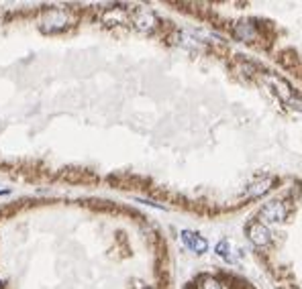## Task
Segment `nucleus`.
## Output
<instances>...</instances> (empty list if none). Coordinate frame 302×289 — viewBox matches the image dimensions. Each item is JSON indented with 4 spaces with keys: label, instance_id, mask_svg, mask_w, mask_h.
<instances>
[{
    "label": "nucleus",
    "instance_id": "f257e3e1",
    "mask_svg": "<svg viewBox=\"0 0 302 289\" xmlns=\"http://www.w3.org/2000/svg\"><path fill=\"white\" fill-rule=\"evenodd\" d=\"M259 216H261L263 220L272 222V224H280V222L286 220V216H288V208H286L284 202H278V200H276V202L265 204V206L261 208Z\"/></svg>",
    "mask_w": 302,
    "mask_h": 289
},
{
    "label": "nucleus",
    "instance_id": "f03ea898",
    "mask_svg": "<svg viewBox=\"0 0 302 289\" xmlns=\"http://www.w3.org/2000/svg\"><path fill=\"white\" fill-rule=\"evenodd\" d=\"M247 236H249V240H251L253 244H257V246H265V244L270 242V238H272L270 230H268L261 222H251V224L247 226Z\"/></svg>",
    "mask_w": 302,
    "mask_h": 289
},
{
    "label": "nucleus",
    "instance_id": "7ed1b4c3",
    "mask_svg": "<svg viewBox=\"0 0 302 289\" xmlns=\"http://www.w3.org/2000/svg\"><path fill=\"white\" fill-rule=\"evenodd\" d=\"M182 242H184L192 253H196V255H202V253H206V248H208L204 236H200V234H196V232H192V230L182 232Z\"/></svg>",
    "mask_w": 302,
    "mask_h": 289
},
{
    "label": "nucleus",
    "instance_id": "20e7f679",
    "mask_svg": "<svg viewBox=\"0 0 302 289\" xmlns=\"http://www.w3.org/2000/svg\"><path fill=\"white\" fill-rule=\"evenodd\" d=\"M235 35H237V39L243 41V43H251L255 39V25L249 23V21H243V23H239L235 27Z\"/></svg>",
    "mask_w": 302,
    "mask_h": 289
},
{
    "label": "nucleus",
    "instance_id": "39448f33",
    "mask_svg": "<svg viewBox=\"0 0 302 289\" xmlns=\"http://www.w3.org/2000/svg\"><path fill=\"white\" fill-rule=\"evenodd\" d=\"M135 27H137L139 31H151V29L155 27V16H153L151 12H147V10H141V12L135 16Z\"/></svg>",
    "mask_w": 302,
    "mask_h": 289
},
{
    "label": "nucleus",
    "instance_id": "423d86ee",
    "mask_svg": "<svg viewBox=\"0 0 302 289\" xmlns=\"http://www.w3.org/2000/svg\"><path fill=\"white\" fill-rule=\"evenodd\" d=\"M235 251H233V244H231V240H221L219 244H217V255L221 257V259H225L227 263H235L237 261V255H233Z\"/></svg>",
    "mask_w": 302,
    "mask_h": 289
},
{
    "label": "nucleus",
    "instance_id": "0eeeda50",
    "mask_svg": "<svg viewBox=\"0 0 302 289\" xmlns=\"http://www.w3.org/2000/svg\"><path fill=\"white\" fill-rule=\"evenodd\" d=\"M270 185H272V179H263V181L251 185V189H247V196L249 198H259V196H263L270 189Z\"/></svg>",
    "mask_w": 302,
    "mask_h": 289
},
{
    "label": "nucleus",
    "instance_id": "6e6552de",
    "mask_svg": "<svg viewBox=\"0 0 302 289\" xmlns=\"http://www.w3.org/2000/svg\"><path fill=\"white\" fill-rule=\"evenodd\" d=\"M174 43H176V45H182V47H192V49L198 47V43H196L188 33H184V31L174 35Z\"/></svg>",
    "mask_w": 302,
    "mask_h": 289
},
{
    "label": "nucleus",
    "instance_id": "1a4fd4ad",
    "mask_svg": "<svg viewBox=\"0 0 302 289\" xmlns=\"http://www.w3.org/2000/svg\"><path fill=\"white\" fill-rule=\"evenodd\" d=\"M198 289H223V285L215 277H202L198 283Z\"/></svg>",
    "mask_w": 302,
    "mask_h": 289
},
{
    "label": "nucleus",
    "instance_id": "9d476101",
    "mask_svg": "<svg viewBox=\"0 0 302 289\" xmlns=\"http://www.w3.org/2000/svg\"><path fill=\"white\" fill-rule=\"evenodd\" d=\"M284 100H286V104H288V106H292L294 110H302V98H300V96L288 94V96H286Z\"/></svg>",
    "mask_w": 302,
    "mask_h": 289
},
{
    "label": "nucleus",
    "instance_id": "9b49d317",
    "mask_svg": "<svg viewBox=\"0 0 302 289\" xmlns=\"http://www.w3.org/2000/svg\"><path fill=\"white\" fill-rule=\"evenodd\" d=\"M143 289H151V287H143Z\"/></svg>",
    "mask_w": 302,
    "mask_h": 289
}]
</instances>
